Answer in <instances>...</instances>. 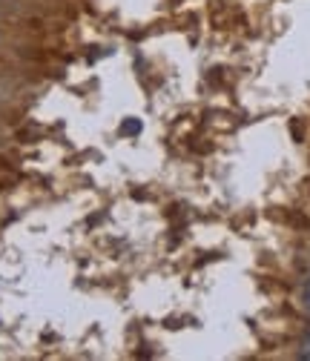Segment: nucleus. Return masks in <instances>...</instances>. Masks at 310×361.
Wrapping results in <instances>:
<instances>
[{
	"label": "nucleus",
	"mask_w": 310,
	"mask_h": 361,
	"mask_svg": "<svg viewBox=\"0 0 310 361\" xmlns=\"http://www.w3.org/2000/svg\"><path fill=\"white\" fill-rule=\"evenodd\" d=\"M299 355H302V358H310V333L302 338V344H299Z\"/></svg>",
	"instance_id": "f257e3e1"
},
{
	"label": "nucleus",
	"mask_w": 310,
	"mask_h": 361,
	"mask_svg": "<svg viewBox=\"0 0 310 361\" xmlns=\"http://www.w3.org/2000/svg\"><path fill=\"white\" fill-rule=\"evenodd\" d=\"M302 304H304V310L310 312V281H307L304 290H302Z\"/></svg>",
	"instance_id": "f03ea898"
}]
</instances>
